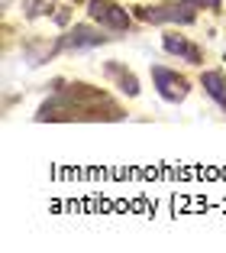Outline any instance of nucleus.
Here are the masks:
<instances>
[{"label":"nucleus","mask_w":226,"mask_h":253,"mask_svg":"<svg viewBox=\"0 0 226 253\" xmlns=\"http://www.w3.org/2000/svg\"><path fill=\"white\" fill-rule=\"evenodd\" d=\"M88 13L94 16L100 26H107V30H126V26H129V13H126L120 3H113V0H91Z\"/></svg>","instance_id":"obj_1"},{"label":"nucleus","mask_w":226,"mask_h":253,"mask_svg":"<svg viewBox=\"0 0 226 253\" xmlns=\"http://www.w3.org/2000/svg\"><path fill=\"white\" fill-rule=\"evenodd\" d=\"M152 78H155L159 94L165 97V101H181V97L188 94V82H184L181 75L168 72V68H152Z\"/></svg>","instance_id":"obj_2"},{"label":"nucleus","mask_w":226,"mask_h":253,"mask_svg":"<svg viewBox=\"0 0 226 253\" xmlns=\"http://www.w3.org/2000/svg\"><path fill=\"white\" fill-rule=\"evenodd\" d=\"M165 49H168V52H175V55H181L184 62H191V65H197V62H200L197 45H191L188 39H181V36H165Z\"/></svg>","instance_id":"obj_3"},{"label":"nucleus","mask_w":226,"mask_h":253,"mask_svg":"<svg viewBox=\"0 0 226 253\" xmlns=\"http://www.w3.org/2000/svg\"><path fill=\"white\" fill-rule=\"evenodd\" d=\"M204 91L226 107V75L223 72H204Z\"/></svg>","instance_id":"obj_4"}]
</instances>
